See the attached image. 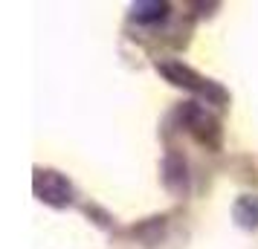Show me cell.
Masks as SVG:
<instances>
[{"label": "cell", "instance_id": "6da1fadb", "mask_svg": "<svg viewBox=\"0 0 258 249\" xmlns=\"http://www.w3.org/2000/svg\"><path fill=\"white\" fill-rule=\"evenodd\" d=\"M157 70L163 72L165 78L177 87H186L188 93L200 96V99H206V105H218V107H226L229 105V93L223 90L221 84L209 81V78H203L198 72L186 67V64H180V61H171V58H163L157 61Z\"/></svg>", "mask_w": 258, "mask_h": 249}, {"label": "cell", "instance_id": "7a4b0ae2", "mask_svg": "<svg viewBox=\"0 0 258 249\" xmlns=\"http://www.w3.org/2000/svg\"><path fill=\"white\" fill-rule=\"evenodd\" d=\"M171 116L180 119V128L191 133L200 145L221 148V125H218V119L212 116L206 107H200V102H186V105H180Z\"/></svg>", "mask_w": 258, "mask_h": 249}, {"label": "cell", "instance_id": "3957f363", "mask_svg": "<svg viewBox=\"0 0 258 249\" xmlns=\"http://www.w3.org/2000/svg\"><path fill=\"white\" fill-rule=\"evenodd\" d=\"M35 194H38V200L49 203L55 209L70 206L73 197H76L73 183L61 171H52V168H35Z\"/></svg>", "mask_w": 258, "mask_h": 249}, {"label": "cell", "instance_id": "277c9868", "mask_svg": "<svg viewBox=\"0 0 258 249\" xmlns=\"http://www.w3.org/2000/svg\"><path fill=\"white\" fill-rule=\"evenodd\" d=\"M163 186L174 197H183L188 191V168H186V159L177 156L174 151H168L163 159Z\"/></svg>", "mask_w": 258, "mask_h": 249}, {"label": "cell", "instance_id": "5b68a950", "mask_svg": "<svg viewBox=\"0 0 258 249\" xmlns=\"http://www.w3.org/2000/svg\"><path fill=\"white\" fill-rule=\"evenodd\" d=\"M232 217L244 229H258V194H244L232 206Z\"/></svg>", "mask_w": 258, "mask_h": 249}, {"label": "cell", "instance_id": "8992f818", "mask_svg": "<svg viewBox=\"0 0 258 249\" xmlns=\"http://www.w3.org/2000/svg\"><path fill=\"white\" fill-rule=\"evenodd\" d=\"M168 3H157V0H151V3H134L131 6V21H137V24H163L165 18H168Z\"/></svg>", "mask_w": 258, "mask_h": 249}]
</instances>
